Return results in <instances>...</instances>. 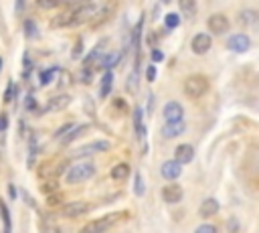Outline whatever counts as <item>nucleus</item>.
<instances>
[{
  "mask_svg": "<svg viewBox=\"0 0 259 233\" xmlns=\"http://www.w3.org/2000/svg\"><path fill=\"white\" fill-rule=\"evenodd\" d=\"M65 8L71 10V26H81L85 22H91L93 16L100 10V4L85 2V4H67Z\"/></svg>",
  "mask_w": 259,
  "mask_h": 233,
  "instance_id": "1",
  "label": "nucleus"
},
{
  "mask_svg": "<svg viewBox=\"0 0 259 233\" xmlns=\"http://www.w3.org/2000/svg\"><path fill=\"white\" fill-rule=\"evenodd\" d=\"M93 174H95V164L87 162V160H81V162H77V164H73L69 168L65 181H67V185H79L83 181H89Z\"/></svg>",
  "mask_w": 259,
  "mask_h": 233,
  "instance_id": "2",
  "label": "nucleus"
},
{
  "mask_svg": "<svg viewBox=\"0 0 259 233\" xmlns=\"http://www.w3.org/2000/svg\"><path fill=\"white\" fill-rule=\"evenodd\" d=\"M209 87H211V83L205 75H190V77L184 79V94L190 100L203 98L209 92Z\"/></svg>",
  "mask_w": 259,
  "mask_h": 233,
  "instance_id": "3",
  "label": "nucleus"
},
{
  "mask_svg": "<svg viewBox=\"0 0 259 233\" xmlns=\"http://www.w3.org/2000/svg\"><path fill=\"white\" fill-rule=\"evenodd\" d=\"M122 217H124L122 213H108V215H104V217H100V219H93V221H89L87 225H83L79 233H106V231H108L110 227H114Z\"/></svg>",
  "mask_w": 259,
  "mask_h": 233,
  "instance_id": "4",
  "label": "nucleus"
},
{
  "mask_svg": "<svg viewBox=\"0 0 259 233\" xmlns=\"http://www.w3.org/2000/svg\"><path fill=\"white\" fill-rule=\"evenodd\" d=\"M207 26H209V31H211L213 35H225L227 31H229L231 22H229V18H227L225 14L215 12V14H211V16L207 18Z\"/></svg>",
  "mask_w": 259,
  "mask_h": 233,
  "instance_id": "5",
  "label": "nucleus"
},
{
  "mask_svg": "<svg viewBox=\"0 0 259 233\" xmlns=\"http://www.w3.org/2000/svg\"><path fill=\"white\" fill-rule=\"evenodd\" d=\"M110 150V142L108 140H97V142H89L85 146L77 148L73 152V156H91V154H100V152H108Z\"/></svg>",
  "mask_w": 259,
  "mask_h": 233,
  "instance_id": "6",
  "label": "nucleus"
},
{
  "mask_svg": "<svg viewBox=\"0 0 259 233\" xmlns=\"http://www.w3.org/2000/svg\"><path fill=\"white\" fill-rule=\"evenodd\" d=\"M87 211H89V203H85V201H73V203H65L61 215L67 217V219H73V217L85 215Z\"/></svg>",
  "mask_w": 259,
  "mask_h": 233,
  "instance_id": "7",
  "label": "nucleus"
},
{
  "mask_svg": "<svg viewBox=\"0 0 259 233\" xmlns=\"http://www.w3.org/2000/svg\"><path fill=\"white\" fill-rule=\"evenodd\" d=\"M190 47H192V53L205 55V53L211 51V47H213V39H211V35H207V33H199V35H194V37H192Z\"/></svg>",
  "mask_w": 259,
  "mask_h": 233,
  "instance_id": "8",
  "label": "nucleus"
},
{
  "mask_svg": "<svg viewBox=\"0 0 259 233\" xmlns=\"http://www.w3.org/2000/svg\"><path fill=\"white\" fill-rule=\"evenodd\" d=\"M227 47L235 53H245L251 49V39L245 35V33H237V35H231L227 39Z\"/></svg>",
  "mask_w": 259,
  "mask_h": 233,
  "instance_id": "9",
  "label": "nucleus"
},
{
  "mask_svg": "<svg viewBox=\"0 0 259 233\" xmlns=\"http://www.w3.org/2000/svg\"><path fill=\"white\" fill-rule=\"evenodd\" d=\"M162 116H164L166 124H172V122H182V116H184V110L178 102H168L162 110Z\"/></svg>",
  "mask_w": 259,
  "mask_h": 233,
  "instance_id": "10",
  "label": "nucleus"
},
{
  "mask_svg": "<svg viewBox=\"0 0 259 233\" xmlns=\"http://www.w3.org/2000/svg\"><path fill=\"white\" fill-rule=\"evenodd\" d=\"M162 199H164V203H168V205L180 203V201H182V187L176 185V183L166 185L164 189H162Z\"/></svg>",
  "mask_w": 259,
  "mask_h": 233,
  "instance_id": "11",
  "label": "nucleus"
},
{
  "mask_svg": "<svg viewBox=\"0 0 259 233\" xmlns=\"http://www.w3.org/2000/svg\"><path fill=\"white\" fill-rule=\"evenodd\" d=\"M160 172H162V177H164L166 181H176L182 174V166L176 160H166L164 164H162Z\"/></svg>",
  "mask_w": 259,
  "mask_h": 233,
  "instance_id": "12",
  "label": "nucleus"
},
{
  "mask_svg": "<svg viewBox=\"0 0 259 233\" xmlns=\"http://www.w3.org/2000/svg\"><path fill=\"white\" fill-rule=\"evenodd\" d=\"M194 158V148L190 146V144H178V146L174 148V160L182 166V164H188L190 160Z\"/></svg>",
  "mask_w": 259,
  "mask_h": 233,
  "instance_id": "13",
  "label": "nucleus"
},
{
  "mask_svg": "<svg viewBox=\"0 0 259 233\" xmlns=\"http://www.w3.org/2000/svg\"><path fill=\"white\" fill-rule=\"evenodd\" d=\"M71 104V96H67V94H59V96H55V98H51L49 102H47V106H45V110L47 112H61V110H65Z\"/></svg>",
  "mask_w": 259,
  "mask_h": 233,
  "instance_id": "14",
  "label": "nucleus"
},
{
  "mask_svg": "<svg viewBox=\"0 0 259 233\" xmlns=\"http://www.w3.org/2000/svg\"><path fill=\"white\" fill-rule=\"evenodd\" d=\"M219 213V201L217 199H213V197H209V199H205L203 203H201V207H199V215L203 217V219H211L213 215H217Z\"/></svg>",
  "mask_w": 259,
  "mask_h": 233,
  "instance_id": "15",
  "label": "nucleus"
},
{
  "mask_svg": "<svg viewBox=\"0 0 259 233\" xmlns=\"http://www.w3.org/2000/svg\"><path fill=\"white\" fill-rule=\"evenodd\" d=\"M186 130V124H184V120L182 122H172V124H164L162 126V130H160V134L164 136V138H176V136H180L182 132Z\"/></svg>",
  "mask_w": 259,
  "mask_h": 233,
  "instance_id": "16",
  "label": "nucleus"
},
{
  "mask_svg": "<svg viewBox=\"0 0 259 233\" xmlns=\"http://www.w3.org/2000/svg\"><path fill=\"white\" fill-rule=\"evenodd\" d=\"M87 130H89V126H87V124H77V126L73 124V126H71V130H69L67 134H65V136L61 138V140H63V146H67V144H71L75 138H79V136H81V134H85Z\"/></svg>",
  "mask_w": 259,
  "mask_h": 233,
  "instance_id": "17",
  "label": "nucleus"
},
{
  "mask_svg": "<svg viewBox=\"0 0 259 233\" xmlns=\"http://www.w3.org/2000/svg\"><path fill=\"white\" fill-rule=\"evenodd\" d=\"M51 26H53V28H65V26H71V10H69V8H65L63 12H59L57 16H53Z\"/></svg>",
  "mask_w": 259,
  "mask_h": 233,
  "instance_id": "18",
  "label": "nucleus"
},
{
  "mask_svg": "<svg viewBox=\"0 0 259 233\" xmlns=\"http://www.w3.org/2000/svg\"><path fill=\"white\" fill-rule=\"evenodd\" d=\"M130 172H132V168H130V164H126V162H120V164H116V166L112 168L110 177H112L114 181H126V179L130 177Z\"/></svg>",
  "mask_w": 259,
  "mask_h": 233,
  "instance_id": "19",
  "label": "nucleus"
},
{
  "mask_svg": "<svg viewBox=\"0 0 259 233\" xmlns=\"http://www.w3.org/2000/svg\"><path fill=\"white\" fill-rule=\"evenodd\" d=\"M120 51H110L104 59H102V67L106 69V71H112V67H116L118 63H120Z\"/></svg>",
  "mask_w": 259,
  "mask_h": 233,
  "instance_id": "20",
  "label": "nucleus"
},
{
  "mask_svg": "<svg viewBox=\"0 0 259 233\" xmlns=\"http://www.w3.org/2000/svg\"><path fill=\"white\" fill-rule=\"evenodd\" d=\"M112 83H114V73H112V71H106L104 77H102V87H100V96H102V98H108V96H110Z\"/></svg>",
  "mask_w": 259,
  "mask_h": 233,
  "instance_id": "21",
  "label": "nucleus"
},
{
  "mask_svg": "<svg viewBox=\"0 0 259 233\" xmlns=\"http://www.w3.org/2000/svg\"><path fill=\"white\" fill-rule=\"evenodd\" d=\"M142 116H144V112H142V108H136L134 110V128H136V136L142 140L144 138V124H142Z\"/></svg>",
  "mask_w": 259,
  "mask_h": 233,
  "instance_id": "22",
  "label": "nucleus"
},
{
  "mask_svg": "<svg viewBox=\"0 0 259 233\" xmlns=\"http://www.w3.org/2000/svg\"><path fill=\"white\" fill-rule=\"evenodd\" d=\"M0 217H2V223H4V233H10L12 221H10V213H8V207H6L4 201H0Z\"/></svg>",
  "mask_w": 259,
  "mask_h": 233,
  "instance_id": "23",
  "label": "nucleus"
},
{
  "mask_svg": "<svg viewBox=\"0 0 259 233\" xmlns=\"http://www.w3.org/2000/svg\"><path fill=\"white\" fill-rule=\"evenodd\" d=\"M41 191H43V195H53V193H57V191H59V181H57V179H45V181L41 183Z\"/></svg>",
  "mask_w": 259,
  "mask_h": 233,
  "instance_id": "24",
  "label": "nucleus"
},
{
  "mask_svg": "<svg viewBox=\"0 0 259 233\" xmlns=\"http://www.w3.org/2000/svg\"><path fill=\"white\" fill-rule=\"evenodd\" d=\"M24 31H26V37L28 39H37L39 37V28H37V22L35 20H24Z\"/></svg>",
  "mask_w": 259,
  "mask_h": 233,
  "instance_id": "25",
  "label": "nucleus"
},
{
  "mask_svg": "<svg viewBox=\"0 0 259 233\" xmlns=\"http://www.w3.org/2000/svg\"><path fill=\"white\" fill-rule=\"evenodd\" d=\"M57 73H59V67H57V65L51 67V69H45V71L41 73V85H49V83L55 79Z\"/></svg>",
  "mask_w": 259,
  "mask_h": 233,
  "instance_id": "26",
  "label": "nucleus"
},
{
  "mask_svg": "<svg viewBox=\"0 0 259 233\" xmlns=\"http://www.w3.org/2000/svg\"><path fill=\"white\" fill-rule=\"evenodd\" d=\"M63 201H65V195L61 191H57L53 195H47V207H59Z\"/></svg>",
  "mask_w": 259,
  "mask_h": 233,
  "instance_id": "27",
  "label": "nucleus"
},
{
  "mask_svg": "<svg viewBox=\"0 0 259 233\" xmlns=\"http://www.w3.org/2000/svg\"><path fill=\"white\" fill-rule=\"evenodd\" d=\"M180 14L178 12H168L166 16H164V24H166V28H176L178 24H180Z\"/></svg>",
  "mask_w": 259,
  "mask_h": 233,
  "instance_id": "28",
  "label": "nucleus"
},
{
  "mask_svg": "<svg viewBox=\"0 0 259 233\" xmlns=\"http://www.w3.org/2000/svg\"><path fill=\"white\" fill-rule=\"evenodd\" d=\"M134 193H136V197H144V195H146L144 179H142V174H140V172H136V179H134Z\"/></svg>",
  "mask_w": 259,
  "mask_h": 233,
  "instance_id": "29",
  "label": "nucleus"
},
{
  "mask_svg": "<svg viewBox=\"0 0 259 233\" xmlns=\"http://www.w3.org/2000/svg\"><path fill=\"white\" fill-rule=\"evenodd\" d=\"M138 71H140V69L134 67L132 73L128 75V90H130V92H136V90H138Z\"/></svg>",
  "mask_w": 259,
  "mask_h": 233,
  "instance_id": "30",
  "label": "nucleus"
},
{
  "mask_svg": "<svg viewBox=\"0 0 259 233\" xmlns=\"http://www.w3.org/2000/svg\"><path fill=\"white\" fill-rule=\"evenodd\" d=\"M180 8H182L184 14H194V12H197V4H194L192 0H182V2H180Z\"/></svg>",
  "mask_w": 259,
  "mask_h": 233,
  "instance_id": "31",
  "label": "nucleus"
},
{
  "mask_svg": "<svg viewBox=\"0 0 259 233\" xmlns=\"http://www.w3.org/2000/svg\"><path fill=\"white\" fill-rule=\"evenodd\" d=\"M194 233H219V231H217V227L213 223H203L201 227H197Z\"/></svg>",
  "mask_w": 259,
  "mask_h": 233,
  "instance_id": "32",
  "label": "nucleus"
},
{
  "mask_svg": "<svg viewBox=\"0 0 259 233\" xmlns=\"http://www.w3.org/2000/svg\"><path fill=\"white\" fill-rule=\"evenodd\" d=\"M255 12L253 10H245V12H241V16H239V20L241 22H255Z\"/></svg>",
  "mask_w": 259,
  "mask_h": 233,
  "instance_id": "33",
  "label": "nucleus"
},
{
  "mask_svg": "<svg viewBox=\"0 0 259 233\" xmlns=\"http://www.w3.org/2000/svg\"><path fill=\"white\" fill-rule=\"evenodd\" d=\"M24 108H26L28 112H32V110H37V100H35V96H32V94H28V96H26Z\"/></svg>",
  "mask_w": 259,
  "mask_h": 233,
  "instance_id": "34",
  "label": "nucleus"
},
{
  "mask_svg": "<svg viewBox=\"0 0 259 233\" xmlns=\"http://www.w3.org/2000/svg\"><path fill=\"white\" fill-rule=\"evenodd\" d=\"M71 126H73V124H65V126H61V128L55 132V138H63L65 134H67V132L71 130Z\"/></svg>",
  "mask_w": 259,
  "mask_h": 233,
  "instance_id": "35",
  "label": "nucleus"
},
{
  "mask_svg": "<svg viewBox=\"0 0 259 233\" xmlns=\"http://www.w3.org/2000/svg\"><path fill=\"white\" fill-rule=\"evenodd\" d=\"M8 128V116L2 112V114H0V132H4Z\"/></svg>",
  "mask_w": 259,
  "mask_h": 233,
  "instance_id": "36",
  "label": "nucleus"
},
{
  "mask_svg": "<svg viewBox=\"0 0 259 233\" xmlns=\"http://www.w3.org/2000/svg\"><path fill=\"white\" fill-rule=\"evenodd\" d=\"M81 53H83V41H77V45H75V51H73V59H79V57H81Z\"/></svg>",
  "mask_w": 259,
  "mask_h": 233,
  "instance_id": "37",
  "label": "nucleus"
},
{
  "mask_svg": "<svg viewBox=\"0 0 259 233\" xmlns=\"http://www.w3.org/2000/svg\"><path fill=\"white\" fill-rule=\"evenodd\" d=\"M146 77H148V81H154V79H156V67H154V65H148Z\"/></svg>",
  "mask_w": 259,
  "mask_h": 233,
  "instance_id": "38",
  "label": "nucleus"
},
{
  "mask_svg": "<svg viewBox=\"0 0 259 233\" xmlns=\"http://www.w3.org/2000/svg\"><path fill=\"white\" fill-rule=\"evenodd\" d=\"M12 94H14V83H8V90L4 94V102H12Z\"/></svg>",
  "mask_w": 259,
  "mask_h": 233,
  "instance_id": "39",
  "label": "nucleus"
},
{
  "mask_svg": "<svg viewBox=\"0 0 259 233\" xmlns=\"http://www.w3.org/2000/svg\"><path fill=\"white\" fill-rule=\"evenodd\" d=\"M152 61H164V53L158 51V49H154V51H152Z\"/></svg>",
  "mask_w": 259,
  "mask_h": 233,
  "instance_id": "40",
  "label": "nucleus"
},
{
  "mask_svg": "<svg viewBox=\"0 0 259 233\" xmlns=\"http://www.w3.org/2000/svg\"><path fill=\"white\" fill-rule=\"evenodd\" d=\"M39 6L41 8H57V6H61V2H55V0L53 2H39Z\"/></svg>",
  "mask_w": 259,
  "mask_h": 233,
  "instance_id": "41",
  "label": "nucleus"
},
{
  "mask_svg": "<svg viewBox=\"0 0 259 233\" xmlns=\"http://www.w3.org/2000/svg\"><path fill=\"white\" fill-rule=\"evenodd\" d=\"M81 81H83V83H91V73H89V69H85V71L81 73Z\"/></svg>",
  "mask_w": 259,
  "mask_h": 233,
  "instance_id": "42",
  "label": "nucleus"
},
{
  "mask_svg": "<svg viewBox=\"0 0 259 233\" xmlns=\"http://www.w3.org/2000/svg\"><path fill=\"white\" fill-rule=\"evenodd\" d=\"M229 231H231V233H237V231H239V227H237V219H231V221H229Z\"/></svg>",
  "mask_w": 259,
  "mask_h": 233,
  "instance_id": "43",
  "label": "nucleus"
},
{
  "mask_svg": "<svg viewBox=\"0 0 259 233\" xmlns=\"http://www.w3.org/2000/svg\"><path fill=\"white\" fill-rule=\"evenodd\" d=\"M2 65H4V61H2V59H0V69H2Z\"/></svg>",
  "mask_w": 259,
  "mask_h": 233,
  "instance_id": "44",
  "label": "nucleus"
}]
</instances>
